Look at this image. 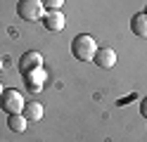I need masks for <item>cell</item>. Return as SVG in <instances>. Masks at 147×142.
<instances>
[{
	"mask_svg": "<svg viewBox=\"0 0 147 142\" xmlns=\"http://www.w3.org/2000/svg\"><path fill=\"white\" fill-rule=\"evenodd\" d=\"M71 52L78 62H93V57L97 52V43L93 40V36L88 33H78L71 40Z\"/></svg>",
	"mask_w": 147,
	"mask_h": 142,
	"instance_id": "6da1fadb",
	"label": "cell"
},
{
	"mask_svg": "<svg viewBox=\"0 0 147 142\" xmlns=\"http://www.w3.org/2000/svg\"><path fill=\"white\" fill-rule=\"evenodd\" d=\"M24 97L22 92H17L14 88H5L3 95H0V109H3L7 116L10 114H24Z\"/></svg>",
	"mask_w": 147,
	"mask_h": 142,
	"instance_id": "7a4b0ae2",
	"label": "cell"
},
{
	"mask_svg": "<svg viewBox=\"0 0 147 142\" xmlns=\"http://www.w3.org/2000/svg\"><path fill=\"white\" fill-rule=\"evenodd\" d=\"M17 14H19L24 22H38L45 14V7L40 0H19L17 3Z\"/></svg>",
	"mask_w": 147,
	"mask_h": 142,
	"instance_id": "3957f363",
	"label": "cell"
},
{
	"mask_svg": "<svg viewBox=\"0 0 147 142\" xmlns=\"http://www.w3.org/2000/svg\"><path fill=\"white\" fill-rule=\"evenodd\" d=\"M45 81H48V73H45V69H43V66H40V69L29 71V73H24V88L29 90V92H33V95L43 90Z\"/></svg>",
	"mask_w": 147,
	"mask_h": 142,
	"instance_id": "277c9868",
	"label": "cell"
},
{
	"mask_svg": "<svg viewBox=\"0 0 147 142\" xmlns=\"http://www.w3.org/2000/svg\"><path fill=\"white\" fill-rule=\"evenodd\" d=\"M40 66H43V57H40V52L29 50V52H24V55L19 57L17 69H19V73L24 76V73H29V71H33V69H40Z\"/></svg>",
	"mask_w": 147,
	"mask_h": 142,
	"instance_id": "5b68a950",
	"label": "cell"
},
{
	"mask_svg": "<svg viewBox=\"0 0 147 142\" xmlns=\"http://www.w3.org/2000/svg\"><path fill=\"white\" fill-rule=\"evenodd\" d=\"M64 24H67V19H64V14L59 12V9H45L43 14V26L48 28L50 33H59Z\"/></svg>",
	"mask_w": 147,
	"mask_h": 142,
	"instance_id": "8992f818",
	"label": "cell"
},
{
	"mask_svg": "<svg viewBox=\"0 0 147 142\" xmlns=\"http://www.w3.org/2000/svg\"><path fill=\"white\" fill-rule=\"evenodd\" d=\"M93 62L100 66V69H112V66L116 64V52L112 50V47H97Z\"/></svg>",
	"mask_w": 147,
	"mask_h": 142,
	"instance_id": "52a82bcc",
	"label": "cell"
},
{
	"mask_svg": "<svg viewBox=\"0 0 147 142\" xmlns=\"http://www.w3.org/2000/svg\"><path fill=\"white\" fill-rule=\"evenodd\" d=\"M131 31L140 38H147V14L145 12H138L131 17Z\"/></svg>",
	"mask_w": 147,
	"mask_h": 142,
	"instance_id": "ba28073f",
	"label": "cell"
},
{
	"mask_svg": "<svg viewBox=\"0 0 147 142\" xmlns=\"http://www.w3.org/2000/svg\"><path fill=\"white\" fill-rule=\"evenodd\" d=\"M26 123H29V118H26L24 114H10V116H7V128L14 130V133H24Z\"/></svg>",
	"mask_w": 147,
	"mask_h": 142,
	"instance_id": "9c48e42d",
	"label": "cell"
},
{
	"mask_svg": "<svg viewBox=\"0 0 147 142\" xmlns=\"http://www.w3.org/2000/svg\"><path fill=\"white\" fill-rule=\"evenodd\" d=\"M24 116L29 121H40L43 118V104H38V102L26 104V107H24Z\"/></svg>",
	"mask_w": 147,
	"mask_h": 142,
	"instance_id": "30bf717a",
	"label": "cell"
},
{
	"mask_svg": "<svg viewBox=\"0 0 147 142\" xmlns=\"http://www.w3.org/2000/svg\"><path fill=\"white\" fill-rule=\"evenodd\" d=\"M64 5V0H43V7L45 9H59Z\"/></svg>",
	"mask_w": 147,
	"mask_h": 142,
	"instance_id": "8fae6325",
	"label": "cell"
},
{
	"mask_svg": "<svg viewBox=\"0 0 147 142\" xmlns=\"http://www.w3.org/2000/svg\"><path fill=\"white\" fill-rule=\"evenodd\" d=\"M140 114L147 118V95H145V97H142V102H140Z\"/></svg>",
	"mask_w": 147,
	"mask_h": 142,
	"instance_id": "7c38bea8",
	"label": "cell"
},
{
	"mask_svg": "<svg viewBox=\"0 0 147 142\" xmlns=\"http://www.w3.org/2000/svg\"><path fill=\"white\" fill-rule=\"evenodd\" d=\"M0 71H3V59H0Z\"/></svg>",
	"mask_w": 147,
	"mask_h": 142,
	"instance_id": "4fadbf2b",
	"label": "cell"
},
{
	"mask_svg": "<svg viewBox=\"0 0 147 142\" xmlns=\"http://www.w3.org/2000/svg\"><path fill=\"white\" fill-rule=\"evenodd\" d=\"M3 90H5V88H3V85H0V95H3Z\"/></svg>",
	"mask_w": 147,
	"mask_h": 142,
	"instance_id": "5bb4252c",
	"label": "cell"
},
{
	"mask_svg": "<svg viewBox=\"0 0 147 142\" xmlns=\"http://www.w3.org/2000/svg\"><path fill=\"white\" fill-rule=\"evenodd\" d=\"M145 14H147V7H145Z\"/></svg>",
	"mask_w": 147,
	"mask_h": 142,
	"instance_id": "9a60e30c",
	"label": "cell"
},
{
	"mask_svg": "<svg viewBox=\"0 0 147 142\" xmlns=\"http://www.w3.org/2000/svg\"><path fill=\"white\" fill-rule=\"evenodd\" d=\"M40 3H43V0H40Z\"/></svg>",
	"mask_w": 147,
	"mask_h": 142,
	"instance_id": "2e32d148",
	"label": "cell"
}]
</instances>
